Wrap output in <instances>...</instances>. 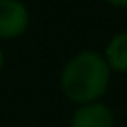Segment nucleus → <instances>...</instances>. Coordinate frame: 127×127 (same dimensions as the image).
<instances>
[{
  "label": "nucleus",
  "mask_w": 127,
  "mask_h": 127,
  "mask_svg": "<svg viewBox=\"0 0 127 127\" xmlns=\"http://www.w3.org/2000/svg\"><path fill=\"white\" fill-rule=\"evenodd\" d=\"M2 67H4V52L0 48V71H2Z\"/></svg>",
  "instance_id": "423d86ee"
},
{
  "label": "nucleus",
  "mask_w": 127,
  "mask_h": 127,
  "mask_svg": "<svg viewBox=\"0 0 127 127\" xmlns=\"http://www.w3.org/2000/svg\"><path fill=\"white\" fill-rule=\"evenodd\" d=\"M111 79V69L107 67L103 54L93 50H83L71 56L60 75V87L64 95L77 105L99 101Z\"/></svg>",
  "instance_id": "f257e3e1"
},
{
  "label": "nucleus",
  "mask_w": 127,
  "mask_h": 127,
  "mask_svg": "<svg viewBox=\"0 0 127 127\" xmlns=\"http://www.w3.org/2000/svg\"><path fill=\"white\" fill-rule=\"evenodd\" d=\"M30 12L22 0H0V40H14L28 30Z\"/></svg>",
  "instance_id": "f03ea898"
},
{
  "label": "nucleus",
  "mask_w": 127,
  "mask_h": 127,
  "mask_svg": "<svg viewBox=\"0 0 127 127\" xmlns=\"http://www.w3.org/2000/svg\"><path fill=\"white\" fill-rule=\"evenodd\" d=\"M105 2L111 6H117V8H127V0H105Z\"/></svg>",
  "instance_id": "39448f33"
},
{
  "label": "nucleus",
  "mask_w": 127,
  "mask_h": 127,
  "mask_svg": "<svg viewBox=\"0 0 127 127\" xmlns=\"http://www.w3.org/2000/svg\"><path fill=\"white\" fill-rule=\"evenodd\" d=\"M113 125H115V115L111 107L101 101L77 105L69 121V127H113Z\"/></svg>",
  "instance_id": "7ed1b4c3"
},
{
  "label": "nucleus",
  "mask_w": 127,
  "mask_h": 127,
  "mask_svg": "<svg viewBox=\"0 0 127 127\" xmlns=\"http://www.w3.org/2000/svg\"><path fill=\"white\" fill-rule=\"evenodd\" d=\"M103 60L111 71L127 73V32H119L107 42Z\"/></svg>",
  "instance_id": "20e7f679"
}]
</instances>
